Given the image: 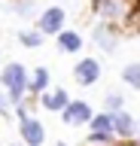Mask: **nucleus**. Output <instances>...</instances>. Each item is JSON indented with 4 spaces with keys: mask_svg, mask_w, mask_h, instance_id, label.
Instances as JSON below:
<instances>
[{
    "mask_svg": "<svg viewBox=\"0 0 140 146\" xmlns=\"http://www.w3.org/2000/svg\"><path fill=\"white\" fill-rule=\"evenodd\" d=\"M21 43L25 46H40V34H21Z\"/></svg>",
    "mask_w": 140,
    "mask_h": 146,
    "instance_id": "obj_14",
    "label": "nucleus"
},
{
    "mask_svg": "<svg viewBox=\"0 0 140 146\" xmlns=\"http://www.w3.org/2000/svg\"><path fill=\"white\" fill-rule=\"evenodd\" d=\"M92 107H88V104H82V100H79V104H67L64 107V122L67 125H79V122H92Z\"/></svg>",
    "mask_w": 140,
    "mask_h": 146,
    "instance_id": "obj_2",
    "label": "nucleus"
},
{
    "mask_svg": "<svg viewBox=\"0 0 140 146\" xmlns=\"http://www.w3.org/2000/svg\"><path fill=\"white\" fill-rule=\"evenodd\" d=\"M58 43H61V49H64V52H76V49L82 46V43H79V36H76V34H70V31H64Z\"/></svg>",
    "mask_w": 140,
    "mask_h": 146,
    "instance_id": "obj_9",
    "label": "nucleus"
},
{
    "mask_svg": "<svg viewBox=\"0 0 140 146\" xmlns=\"http://www.w3.org/2000/svg\"><path fill=\"white\" fill-rule=\"evenodd\" d=\"M61 146H64V143H61Z\"/></svg>",
    "mask_w": 140,
    "mask_h": 146,
    "instance_id": "obj_18",
    "label": "nucleus"
},
{
    "mask_svg": "<svg viewBox=\"0 0 140 146\" xmlns=\"http://www.w3.org/2000/svg\"><path fill=\"white\" fill-rule=\"evenodd\" d=\"M92 125H94V131H101V134H113V131H116V116H94Z\"/></svg>",
    "mask_w": 140,
    "mask_h": 146,
    "instance_id": "obj_7",
    "label": "nucleus"
},
{
    "mask_svg": "<svg viewBox=\"0 0 140 146\" xmlns=\"http://www.w3.org/2000/svg\"><path fill=\"white\" fill-rule=\"evenodd\" d=\"M21 137H25L28 146H40V143H43V125L25 116V119H21Z\"/></svg>",
    "mask_w": 140,
    "mask_h": 146,
    "instance_id": "obj_3",
    "label": "nucleus"
},
{
    "mask_svg": "<svg viewBox=\"0 0 140 146\" xmlns=\"http://www.w3.org/2000/svg\"><path fill=\"white\" fill-rule=\"evenodd\" d=\"M116 131H119L122 137L134 134V119H131V116H125V113H119V116H116Z\"/></svg>",
    "mask_w": 140,
    "mask_h": 146,
    "instance_id": "obj_8",
    "label": "nucleus"
},
{
    "mask_svg": "<svg viewBox=\"0 0 140 146\" xmlns=\"http://www.w3.org/2000/svg\"><path fill=\"white\" fill-rule=\"evenodd\" d=\"M98 9H101V15H116V12H119V3H116V0H101Z\"/></svg>",
    "mask_w": 140,
    "mask_h": 146,
    "instance_id": "obj_12",
    "label": "nucleus"
},
{
    "mask_svg": "<svg viewBox=\"0 0 140 146\" xmlns=\"http://www.w3.org/2000/svg\"><path fill=\"white\" fill-rule=\"evenodd\" d=\"M125 82H128V85H134V88H140V67H137V64L125 67Z\"/></svg>",
    "mask_w": 140,
    "mask_h": 146,
    "instance_id": "obj_11",
    "label": "nucleus"
},
{
    "mask_svg": "<svg viewBox=\"0 0 140 146\" xmlns=\"http://www.w3.org/2000/svg\"><path fill=\"white\" fill-rule=\"evenodd\" d=\"M3 85H6V91H9L12 104H19L21 91H25V70H21V64H9V67L3 70Z\"/></svg>",
    "mask_w": 140,
    "mask_h": 146,
    "instance_id": "obj_1",
    "label": "nucleus"
},
{
    "mask_svg": "<svg viewBox=\"0 0 140 146\" xmlns=\"http://www.w3.org/2000/svg\"><path fill=\"white\" fill-rule=\"evenodd\" d=\"M122 107V98L119 94H107V110H119Z\"/></svg>",
    "mask_w": 140,
    "mask_h": 146,
    "instance_id": "obj_13",
    "label": "nucleus"
},
{
    "mask_svg": "<svg viewBox=\"0 0 140 146\" xmlns=\"http://www.w3.org/2000/svg\"><path fill=\"white\" fill-rule=\"evenodd\" d=\"M61 21H64V12H61V9H49V12H43V18H40V31H43V34H58V31H61Z\"/></svg>",
    "mask_w": 140,
    "mask_h": 146,
    "instance_id": "obj_4",
    "label": "nucleus"
},
{
    "mask_svg": "<svg viewBox=\"0 0 140 146\" xmlns=\"http://www.w3.org/2000/svg\"><path fill=\"white\" fill-rule=\"evenodd\" d=\"M43 107L46 110H64L67 107V94L64 91H49V94H43Z\"/></svg>",
    "mask_w": 140,
    "mask_h": 146,
    "instance_id": "obj_6",
    "label": "nucleus"
},
{
    "mask_svg": "<svg viewBox=\"0 0 140 146\" xmlns=\"http://www.w3.org/2000/svg\"><path fill=\"white\" fill-rule=\"evenodd\" d=\"M46 82H49V73L46 70H37V73H34V79H31V91H34V94L43 91V88H46Z\"/></svg>",
    "mask_w": 140,
    "mask_h": 146,
    "instance_id": "obj_10",
    "label": "nucleus"
},
{
    "mask_svg": "<svg viewBox=\"0 0 140 146\" xmlns=\"http://www.w3.org/2000/svg\"><path fill=\"white\" fill-rule=\"evenodd\" d=\"M0 110H3V100H0Z\"/></svg>",
    "mask_w": 140,
    "mask_h": 146,
    "instance_id": "obj_17",
    "label": "nucleus"
},
{
    "mask_svg": "<svg viewBox=\"0 0 140 146\" xmlns=\"http://www.w3.org/2000/svg\"><path fill=\"white\" fill-rule=\"evenodd\" d=\"M98 40H101V43L107 46V49H110V46H113V36H107V31H104V27H101V31H98Z\"/></svg>",
    "mask_w": 140,
    "mask_h": 146,
    "instance_id": "obj_15",
    "label": "nucleus"
},
{
    "mask_svg": "<svg viewBox=\"0 0 140 146\" xmlns=\"http://www.w3.org/2000/svg\"><path fill=\"white\" fill-rule=\"evenodd\" d=\"M134 21H137V25H140V0H137V9L131 12V25H134Z\"/></svg>",
    "mask_w": 140,
    "mask_h": 146,
    "instance_id": "obj_16",
    "label": "nucleus"
},
{
    "mask_svg": "<svg viewBox=\"0 0 140 146\" xmlns=\"http://www.w3.org/2000/svg\"><path fill=\"white\" fill-rule=\"evenodd\" d=\"M76 79L82 82V85H92V82L98 79V61H92V58L79 61L76 64Z\"/></svg>",
    "mask_w": 140,
    "mask_h": 146,
    "instance_id": "obj_5",
    "label": "nucleus"
}]
</instances>
